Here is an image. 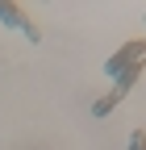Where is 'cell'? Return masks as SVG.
Segmentation results:
<instances>
[{"instance_id": "obj_1", "label": "cell", "mask_w": 146, "mask_h": 150, "mask_svg": "<svg viewBox=\"0 0 146 150\" xmlns=\"http://www.w3.org/2000/svg\"><path fill=\"white\" fill-rule=\"evenodd\" d=\"M142 63H146V42H125V46L113 54V59L104 63V71L117 79V88L130 92V88H134V79L142 75Z\"/></svg>"}, {"instance_id": "obj_2", "label": "cell", "mask_w": 146, "mask_h": 150, "mask_svg": "<svg viewBox=\"0 0 146 150\" xmlns=\"http://www.w3.org/2000/svg\"><path fill=\"white\" fill-rule=\"evenodd\" d=\"M0 21H9V25H17V29H25L29 42H38V25H33V21H29V17L17 8V4H0Z\"/></svg>"}, {"instance_id": "obj_3", "label": "cell", "mask_w": 146, "mask_h": 150, "mask_svg": "<svg viewBox=\"0 0 146 150\" xmlns=\"http://www.w3.org/2000/svg\"><path fill=\"white\" fill-rule=\"evenodd\" d=\"M125 96H130V92H125V88H117V83H113V92H104V96H100V100L92 104V117H108V112H113V108H117V104H121Z\"/></svg>"}, {"instance_id": "obj_4", "label": "cell", "mask_w": 146, "mask_h": 150, "mask_svg": "<svg viewBox=\"0 0 146 150\" xmlns=\"http://www.w3.org/2000/svg\"><path fill=\"white\" fill-rule=\"evenodd\" d=\"M130 150H146V129H134L130 134Z\"/></svg>"}]
</instances>
